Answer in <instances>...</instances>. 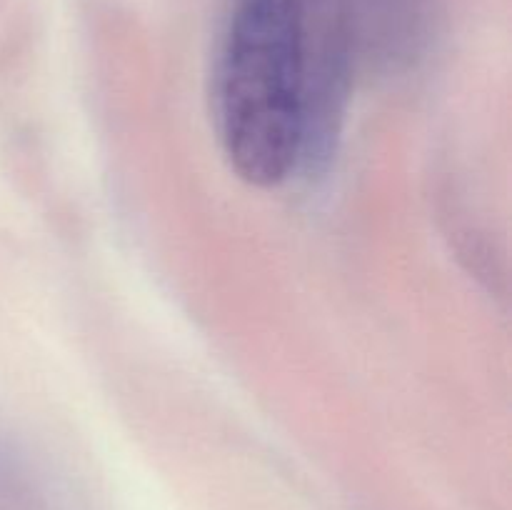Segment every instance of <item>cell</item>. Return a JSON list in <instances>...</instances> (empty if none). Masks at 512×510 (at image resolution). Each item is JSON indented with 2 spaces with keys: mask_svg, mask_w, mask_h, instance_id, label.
<instances>
[{
  "mask_svg": "<svg viewBox=\"0 0 512 510\" xmlns=\"http://www.w3.org/2000/svg\"><path fill=\"white\" fill-rule=\"evenodd\" d=\"M350 53L368 58H410L425 43L435 0H338Z\"/></svg>",
  "mask_w": 512,
  "mask_h": 510,
  "instance_id": "6da1fadb",
  "label": "cell"
}]
</instances>
